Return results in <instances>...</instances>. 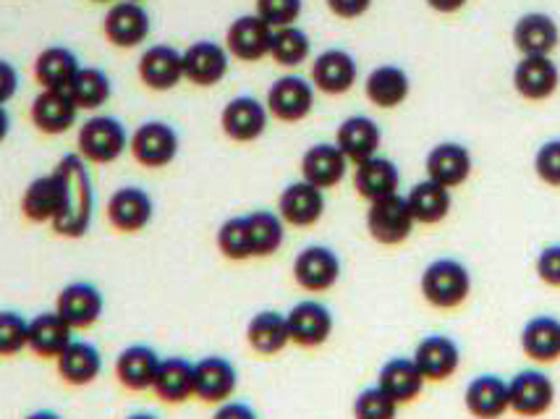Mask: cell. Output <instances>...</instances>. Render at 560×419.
I'll use <instances>...</instances> for the list:
<instances>
[{
	"instance_id": "obj_1",
	"label": "cell",
	"mask_w": 560,
	"mask_h": 419,
	"mask_svg": "<svg viewBox=\"0 0 560 419\" xmlns=\"http://www.w3.org/2000/svg\"><path fill=\"white\" fill-rule=\"evenodd\" d=\"M56 171L63 182V208L52 223V231L63 238H82L90 234L95 221V184L90 168L79 152H71L58 161Z\"/></svg>"
},
{
	"instance_id": "obj_2",
	"label": "cell",
	"mask_w": 560,
	"mask_h": 419,
	"mask_svg": "<svg viewBox=\"0 0 560 419\" xmlns=\"http://www.w3.org/2000/svg\"><path fill=\"white\" fill-rule=\"evenodd\" d=\"M419 291L424 302L435 310H456L471 294V272L462 259H432L419 278Z\"/></svg>"
},
{
	"instance_id": "obj_3",
	"label": "cell",
	"mask_w": 560,
	"mask_h": 419,
	"mask_svg": "<svg viewBox=\"0 0 560 419\" xmlns=\"http://www.w3.org/2000/svg\"><path fill=\"white\" fill-rule=\"evenodd\" d=\"M79 155L86 163L95 165H110L129 150L131 135L126 129L121 118L116 116H92L79 126L77 135Z\"/></svg>"
},
{
	"instance_id": "obj_4",
	"label": "cell",
	"mask_w": 560,
	"mask_h": 419,
	"mask_svg": "<svg viewBox=\"0 0 560 419\" xmlns=\"http://www.w3.org/2000/svg\"><path fill=\"white\" fill-rule=\"evenodd\" d=\"M291 272L299 289L310 291V294H323L341 281L343 265L338 252L328 244H310L293 257Z\"/></svg>"
},
{
	"instance_id": "obj_5",
	"label": "cell",
	"mask_w": 560,
	"mask_h": 419,
	"mask_svg": "<svg viewBox=\"0 0 560 419\" xmlns=\"http://www.w3.org/2000/svg\"><path fill=\"white\" fill-rule=\"evenodd\" d=\"M415 216H411L406 197L393 195L385 199H375L366 210V231L383 247H398L406 238L415 234Z\"/></svg>"
},
{
	"instance_id": "obj_6",
	"label": "cell",
	"mask_w": 560,
	"mask_h": 419,
	"mask_svg": "<svg viewBox=\"0 0 560 419\" xmlns=\"http://www.w3.org/2000/svg\"><path fill=\"white\" fill-rule=\"evenodd\" d=\"M552 404H556V383L545 370H522L509 381V407L513 415L537 419L548 415Z\"/></svg>"
},
{
	"instance_id": "obj_7",
	"label": "cell",
	"mask_w": 560,
	"mask_h": 419,
	"mask_svg": "<svg viewBox=\"0 0 560 419\" xmlns=\"http://www.w3.org/2000/svg\"><path fill=\"white\" fill-rule=\"evenodd\" d=\"M129 150L135 155V161L144 165V168H168L178 158L182 139H178V131L171 124L144 121L131 135Z\"/></svg>"
},
{
	"instance_id": "obj_8",
	"label": "cell",
	"mask_w": 560,
	"mask_h": 419,
	"mask_svg": "<svg viewBox=\"0 0 560 419\" xmlns=\"http://www.w3.org/2000/svg\"><path fill=\"white\" fill-rule=\"evenodd\" d=\"M268 105L270 116L283 124H299L315 110V84L312 79H304L299 74H285L276 79L268 90Z\"/></svg>"
},
{
	"instance_id": "obj_9",
	"label": "cell",
	"mask_w": 560,
	"mask_h": 419,
	"mask_svg": "<svg viewBox=\"0 0 560 419\" xmlns=\"http://www.w3.org/2000/svg\"><path fill=\"white\" fill-rule=\"evenodd\" d=\"M270 110L262 100L252 95H238L225 103L223 113H220V129L231 142L249 144L257 142L259 137L268 131Z\"/></svg>"
},
{
	"instance_id": "obj_10",
	"label": "cell",
	"mask_w": 560,
	"mask_h": 419,
	"mask_svg": "<svg viewBox=\"0 0 560 419\" xmlns=\"http://www.w3.org/2000/svg\"><path fill=\"white\" fill-rule=\"evenodd\" d=\"M103 32L110 45L121 50L139 48L152 32L150 11L135 0H116L103 19Z\"/></svg>"
},
{
	"instance_id": "obj_11",
	"label": "cell",
	"mask_w": 560,
	"mask_h": 419,
	"mask_svg": "<svg viewBox=\"0 0 560 419\" xmlns=\"http://www.w3.org/2000/svg\"><path fill=\"white\" fill-rule=\"evenodd\" d=\"M108 223L121 234H139L155 218V199L142 186H118L105 205Z\"/></svg>"
},
{
	"instance_id": "obj_12",
	"label": "cell",
	"mask_w": 560,
	"mask_h": 419,
	"mask_svg": "<svg viewBox=\"0 0 560 419\" xmlns=\"http://www.w3.org/2000/svg\"><path fill=\"white\" fill-rule=\"evenodd\" d=\"M289 321L291 344L302 346V349H317V346L328 344L336 328V317L328 304L317 302V299H302L285 312Z\"/></svg>"
},
{
	"instance_id": "obj_13",
	"label": "cell",
	"mask_w": 560,
	"mask_h": 419,
	"mask_svg": "<svg viewBox=\"0 0 560 419\" xmlns=\"http://www.w3.org/2000/svg\"><path fill=\"white\" fill-rule=\"evenodd\" d=\"M272 32L257 13H244V16L233 19L229 32H225V50L231 58H238L244 63H257L270 56Z\"/></svg>"
},
{
	"instance_id": "obj_14",
	"label": "cell",
	"mask_w": 560,
	"mask_h": 419,
	"mask_svg": "<svg viewBox=\"0 0 560 419\" xmlns=\"http://www.w3.org/2000/svg\"><path fill=\"white\" fill-rule=\"evenodd\" d=\"M56 312L73 330L92 328L105 312V296L95 283L73 281L63 286L56 299Z\"/></svg>"
},
{
	"instance_id": "obj_15",
	"label": "cell",
	"mask_w": 560,
	"mask_h": 419,
	"mask_svg": "<svg viewBox=\"0 0 560 419\" xmlns=\"http://www.w3.org/2000/svg\"><path fill=\"white\" fill-rule=\"evenodd\" d=\"M231 53L215 39H197L184 50V79L195 86H215L229 77Z\"/></svg>"
},
{
	"instance_id": "obj_16",
	"label": "cell",
	"mask_w": 560,
	"mask_h": 419,
	"mask_svg": "<svg viewBox=\"0 0 560 419\" xmlns=\"http://www.w3.org/2000/svg\"><path fill=\"white\" fill-rule=\"evenodd\" d=\"M325 191L312 186L304 178L293 182L280 191L278 197V216L283 218L285 225H293V229H310L323 221L325 216Z\"/></svg>"
},
{
	"instance_id": "obj_17",
	"label": "cell",
	"mask_w": 560,
	"mask_h": 419,
	"mask_svg": "<svg viewBox=\"0 0 560 419\" xmlns=\"http://www.w3.org/2000/svg\"><path fill=\"white\" fill-rule=\"evenodd\" d=\"M137 71L147 90L171 92L184 82V53L173 45H150L139 56Z\"/></svg>"
},
{
	"instance_id": "obj_18",
	"label": "cell",
	"mask_w": 560,
	"mask_h": 419,
	"mask_svg": "<svg viewBox=\"0 0 560 419\" xmlns=\"http://www.w3.org/2000/svg\"><path fill=\"white\" fill-rule=\"evenodd\" d=\"M411 359H415L427 383H443L462 368V349H458V344L451 336L432 334L417 344Z\"/></svg>"
},
{
	"instance_id": "obj_19",
	"label": "cell",
	"mask_w": 560,
	"mask_h": 419,
	"mask_svg": "<svg viewBox=\"0 0 560 419\" xmlns=\"http://www.w3.org/2000/svg\"><path fill=\"white\" fill-rule=\"evenodd\" d=\"M238 370L231 359L210 354L195 362V398L205 404H223L236 394Z\"/></svg>"
},
{
	"instance_id": "obj_20",
	"label": "cell",
	"mask_w": 560,
	"mask_h": 419,
	"mask_svg": "<svg viewBox=\"0 0 560 419\" xmlns=\"http://www.w3.org/2000/svg\"><path fill=\"white\" fill-rule=\"evenodd\" d=\"M424 171L430 182L443 184L445 189H458L469 182L475 161H471L469 148H464L462 142H440L427 152Z\"/></svg>"
},
{
	"instance_id": "obj_21",
	"label": "cell",
	"mask_w": 560,
	"mask_h": 419,
	"mask_svg": "<svg viewBox=\"0 0 560 419\" xmlns=\"http://www.w3.org/2000/svg\"><path fill=\"white\" fill-rule=\"evenodd\" d=\"M359 79V63L349 50L328 48L312 63V84L325 95H346Z\"/></svg>"
},
{
	"instance_id": "obj_22",
	"label": "cell",
	"mask_w": 560,
	"mask_h": 419,
	"mask_svg": "<svg viewBox=\"0 0 560 419\" xmlns=\"http://www.w3.org/2000/svg\"><path fill=\"white\" fill-rule=\"evenodd\" d=\"M79 105L73 103L69 90H43L32 100V124L37 126V131L48 137L66 135L71 126L79 121Z\"/></svg>"
},
{
	"instance_id": "obj_23",
	"label": "cell",
	"mask_w": 560,
	"mask_h": 419,
	"mask_svg": "<svg viewBox=\"0 0 560 419\" xmlns=\"http://www.w3.org/2000/svg\"><path fill=\"white\" fill-rule=\"evenodd\" d=\"M558 86L560 71L550 56H522V61L513 69V90L532 103L552 97Z\"/></svg>"
},
{
	"instance_id": "obj_24",
	"label": "cell",
	"mask_w": 560,
	"mask_h": 419,
	"mask_svg": "<svg viewBox=\"0 0 560 419\" xmlns=\"http://www.w3.org/2000/svg\"><path fill=\"white\" fill-rule=\"evenodd\" d=\"M464 407L475 419H500L509 407V381L492 372L471 377L464 388Z\"/></svg>"
},
{
	"instance_id": "obj_25",
	"label": "cell",
	"mask_w": 560,
	"mask_h": 419,
	"mask_svg": "<svg viewBox=\"0 0 560 419\" xmlns=\"http://www.w3.org/2000/svg\"><path fill=\"white\" fill-rule=\"evenodd\" d=\"M63 208V182L52 168L45 176L32 178L22 195V212L32 223H56Z\"/></svg>"
},
{
	"instance_id": "obj_26",
	"label": "cell",
	"mask_w": 560,
	"mask_h": 419,
	"mask_svg": "<svg viewBox=\"0 0 560 419\" xmlns=\"http://www.w3.org/2000/svg\"><path fill=\"white\" fill-rule=\"evenodd\" d=\"M349 173V161L336 142H317L302 155V178L317 189H336Z\"/></svg>"
},
{
	"instance_id": "obj_27",
	"label": "cell",
	"mask_w": 560,
	"mask_h": 419,
	"mask_svg": "<svg viewBox=\"0 0 560 419\" xmlns=\"http://www.w3.org/2000/svg\"><path fill=\"white\" fill-rule=\"evenodd\" d=\"M160 362H163V357H160L152 346L147 344L126 346L121 354L116 357L118 383H121L126 391H135V394L152 391Z\"/></svg>"
},
{
	"instance_id": "obj_28",
	"label": "cell",
	"mask_w": 560,
	"mask_h": 419,
	"mask_svg": "<svg viewBox=\"0 0 560 419\" xmlns=\"http://www.w3.org/2000/svg\"><path fill=\"white\" fill-rule=\"evenodd\" d=\"M336 144L346 155V161L357 165L377 155L380 144H383V131H380L375 118L349 116L341 126H338Z\"/></svg>"
},
{
	"instance_id": "obj_29",
	"label": "cell",
	"mask_w": 560,
	"mask_h": 419,
	"mask_svg": "<svg viewBox=\"0 0 560 419\" xmlns=\"http://www.w3.org/2000/svg\"><path fill=\"white\" fill-rule=\"evenodd\" d=\"M560 43V30L550 13L532 11L524 13L513 24V45L522 56H550Z\"/></svg>"
},
{
	"instance_id": "obj_30",
	"label": "cell",
	"mask_w": 560,
	"mask_h": 419,
	"mask_svg": "<svg viewBox=\"0 0 560 419\" xmlns=\"http://www.w3.org/2000/svg\"><path fill=\"white\" fill-rule=\"evenodd\" d=\"M353 189L366 202L393 197L401 189V171L388 158L375 155L370 161L357 163V168H353Z\"/></svg>"
},
{
	"instance_id": "obj_31",
	"label": "cell",
	"mask_w": 560,
	"mask_h": 419,
	"mask_svg": "<svg viewBox=\"0 0 560 419\" xmlns=\"http://www.w3.org/2000/svg\"><path fill=\"white\" fill-rule=\"evenodd\" d=\"M364 95L372 105L383 110H393L398 105H404L411 95V79L401 66L396 63H383L377 69H372L366 74L364 82Z\"/></svg>"
},
{
	"instance_id": "obj_32",
	"label": "cell",
	"mask_w": 560,
	"mask_h": 419,
	"mask_svg": "<svg viewBox=\"0 0 560 419\" xmlns=\"http://www.w3.org/2000/svg\"><path fill=\"white\" fill-rule=\"evenodd\" d=\"M424 383V375L419 372L411 357H393L377 372V385L398 404V407H401V404L417 401V398L422 396Z\"/></svg>"
},
{
	"instance_id": "obj_33",
	"label": "cell",
	"mask_w": 560,
	"mask_h": 419,
	"mask_svg": "<svg viewBox=\"0 0 560 419\" xmlns=\"http://www.w3.org/2000/svg\"><path fill=\"white\" fill-rule=\"evenodd\" d=\"M56 368L63 383L73 385V388H84V385L95 383L103 372V354L95 344L73 338L63 349V354L56 359Z\"/></svg>"
},
{
	"instance_id": "obj_34",
	"label": "cell",
	"mask_w": 560,
	"mask_h": 419,
	"mask_svg": "<svg viewBox=\"0 0 560 419\" xmlns=\"http://www.w3.org/2000/svg\"><path fill=\"white\" fill-rule=\"evenodd\" d=\"M246 344L252 346V351L262 357L280 354L291 344L285 312L259 310L257 315H252V321L246 323Z\"/></svg>"
},
{
	"instance_id": "obj_35",
	"label": "cell",
	"mask_w": 560,
	"mask_h": 419,
	"mask_svg": "<svg viewBox=\"0 0 560 419\" xmlns=\"http://www.w3.org/2000/svg\"><path fill=\"white\" fill-rule=\"evenodd\" d=\"M73 341V328L58 315L56 310L39 312L30 321V346L32 354L43 359H58L63 349Z\"/></svg>"
},
{
	"instance_id": "obj_36",
	"label": "cell",
	"mask_w": 560,
	"mask_h": 419,
	"mask_svg": "<svg viewBox=\"0 0 560 419\" xmlns=\"http://www.w3.org/2000/svg\"><path fill=\"white\" fill-rule=\"evenodd\" d=\"M522 351L532 362L550 364L560 359V321L556 315H535L532 321L524 323Z\"/></svg>"
},
{
	"instance_id": "obj_37",
	"label": "cell",
	"mask_w": 560,
	"mask_h": 419,
	"mask_svg": "<svg viewBox=\"0 0 560 419\" xmlns=\"http://www.w3.org/2000/svg\"><path fill=\"white\" fill-rule=\"evenodd\" d=\"M79 71V56L66 45H50L35 58V79L43 90H69Z\"/></svg>"
},
{
	"instance_id": "obj_38",
	"label": "cell",
	"mask_w": 560,
	"mask_h": 419,
	"mask_svg": "<svg viewBox=\"0 0 560 419\" xmlns=\"http://www.w3.org/2000/svg\"><path fill=\"white\" fill-rule=\"evenodd\" d=\"M152 391L165 404L189 401L195 396V362L184 357H165L158 368Z\"/></svg>"
},
{
	"instance_id": "obj_39",
	"label": "cell",
	"mask_w": 560,
	"mask_h": 419,
	"mask_svg": "<svg viewBox=\"0 0 560 419\" xmlns=\"http://www.w3.org/2000/svg\"><path fill=\"white\" fill-rule=\"evenodd\" d=\"M406 205H409L411 216H415L417 223L438 225L451 216L453 197H451V189H445L443 184L422 178V182L409 189V195H406Z\"/></svg>"
},
{
	"instance_id": "obj_40",
	"label": "cell",
	"mask_w": 560,
	"mask_h": 419,
	"mask_svg": "<svg viewBox=\"0 0 560 419\" xmlns=\"http://www.w3.org/2000/svg\"><path fill=\"white\" fill-rule=\"evenodd\" d=\"M252 238V257H272L285 244V223L278 212L255 210L246 216Z\"/></svg>"
},
{
	"instance_id": "obj_41",
	"label": "cell",
	"mask_w": 560,
	"mask_h": 419,
	"mask_svg": "<svg viewBox=\"0 0 560 419\" xmlns=\"http://www.w3.org/2000/svg\"><path fill=\"white\" fill-rule=\"evenodd\" d=\"M69 95L79 105V110H97L108 105V100L113 97V82L103 69L82 66V71H79L69 86Z\"/></svg>"
},
{
	"instance_id": "obj_42",
	"label": "cell",
	"mask_w": 560,
	"mask_h": 419,
	"mask_svg": "<svg viewBox=\"0 0 560 419\" xmlns=\"http://www.w3.org/2000/svg\"><path fill=\"white\" fill-rule=\"evenodd\" d=\"M312 56V39L302 26H283V30L272 32V45H270V58L283 69H296L310 61Z\"/></svg>"
},
{
	"instance_id": "obj_43",
	"label": "cell",
	"mask_w": 560,
	"mask_h": 419,
	"mask_svg": "<svg viewBox=\"0 0 560 419\" xmlns=\"http://www.w3.org/2000/svg\"><path fill=\"white\" fill-rule=\"evenodd\" d=\"M215 244L220 255L225 259H233V263L252 259V238H249V225H246V216H233L229 221L220 223Z\"/></svg>"
},
{
	"instance_id": "obj_44",
	"label": "cell",
	"mask_w": 560,
	"mask_h": 419,
	"mask_svg": "<svg viewBox=\"0 0 560 419\" xmlns=\"http://www.w3.org/2000/svg\"><path fill=\"white\" fill-rule=\"evenodd\" d=\"M30 346V321L16 310H0V359L16 357Z\"/></svg>"
},
{
	"instance_id": "obj_45",
	"label": "cell",
	"mask_w": 560,
	"mask_h": 419,
	"mask_svg": "<svg viewBox=\"0 0 560 419\" xmlns=\"http://www.w3.org/2000/svg\"><path fill=\"white\" fill-rule=\"evenodd\" d=\"M398 404L380 385L362 388L353 398V419H396Z\"/></svg>"
},
{
	"instance_id": "obj_46",
	"label": "cell",
	"mask_w": 560,
	"mask_h": 419,
	"mask_svg": "<svg viewBox=\"0 0 560 419\" xmlns=\"http://www.w3.org/2000/svg\"><path fill=\"white\" fill-rule=\"evenodd\" d=\"M304 0H255V13L270 30H283L299 22Z\"/></svg>"
},
{
	"instance_id": "obj_47",
	"label": "cell",
	"mask_w": 560,
	"mask_h": 419,
	"mask_svg": "<svg viewBox=\"0 0 560 419\" xmlns=\"http://www.w3.org/2000/svg\"><path fill=\"white\" fill-rule=\"evenodd\" d=\"M535 173L542 184L560 189V139H550L537 150Z\"/></svg>"
},
{
	"instance_id": "obj_48",
	"label": "cell",
	"mask_w": 560,
	"mask_h": 419,
	"mask_svg": "<svg viewBox=\"0 0 560 419\" xmlns=\"http://www.w3.org/2000/svg\"><path fill=\"white\" fill-rule=\"evenodd\" d=\"M535 270L539 281L552 286V289H560V244H548L537 255Z\"/></svg>"
},
{
	"instance_id": "obj_49",
	"label": "cell",
	"mask_w": 560,
	"mask_h": 419,
	"mask_svg": "<svg viewBox=\"0 0 560 419\" xmlns=\"http://www.w3.org/2000/svg\"><path fill=\"white\" fill-rule=\"evenodd\" d=\"M372 3H375V0H325V5H328L332 16L346 19V22L364 16V13L372 9Z\"/></svg>"
},
{
	"instance_id": "obj_50",
	"label": "cell",
	"mask_w": 560,
	"mask_h": 419,
	"mask_svg": "<svg viewBox=\"0 0 560 419\" xmlns=\"http://www.w3.org/2000/svg\"><path fill=\"white\" fill-rule=\"evenodd\" d=\"M19 86H22V77H19L16 66L0 58V105H9L16 97Z\"/></svg>"
},
{
	"instance_id": "obj_51",
	"label": "cell",
	"mask_w": 560,
	"mask_h": 419,
	"mask_svg": "<svg viewBox=\"0 0 560 419\" xmlns=\"http://www.w3.org/2000/svg\"><path fill=\"white\" fill-rule=\"evenodd\" d=\"M212 419H259V415L246 401H233V398H229V401L218 404Z\"/></svg>"
},
{
	"instance_id": "obj_52",
	"label": "cell",
	"mask_w": 560,
	"mask_h": 419,
	"mask_svg": "<svg viewBox=\"0 0 560 419\" xmlns=\"http://www.w3.org/2000/svg\"><path fill=\"white\" fill-rule=\"evenodd\" d=\"M424 3L438 13H458L469 0H424Z\"/></svg>"
},
{
	"instance_id": "obj_53",
	"label": "cell",
	"mask_w": 560,
	"mask_h": 419,
	"mask_svg": "<svg viewBox=\"0 0 560 419\" xmlns=\"http://www.w3.org/2000/svg\"><path fill=\"white\" fill-rule=\"evenodd\" d=\"M9 135H11V113L5 105H0V144L9 139Z\"/></svg>"
},
{
	"instance_id": "obj_54",
	"label": "cell",
	"mask_w": 560,
	"mask_h": 419,
	"mask_svg": "<svg viewBox=\"0 0 560 419\" xmlns=\"http://www.w3.org/2000/svg\"><path fill=\"white\" fill-rule=\"evenodd\" d=\"M24 419H63V417L52 409H37V411H32V415H26Z\"/></svg>"
},
{
	"instance_id": "obj_55",
	"label": "cell",
	"mask_w": 560,
	"mask_h": 419,
	"mask_svg": "<svg viewBox=\"0 0 560 419\" xmlns=\"http://www.w3.org/2000/svg\"><path fill=\"white\" fill-rule=\"evenodd\" d=\"M126 419H160V417L152 415V411H135V415H129Z\"/></svg>"
},
{
	"instance_id": "obj_56",
	"label": "cell",
	"mask_w": 560,
	"mask_h": 419,
	"mask_svg": "<svg viewBox=\"0 0 560 419\" xmlns=\"http://www.w3.org/2000/svg\"><path fill=\"white\" fill-rule=\"evenodd\" d=\"M92 3H108V0H92Z\"/></svg>"
},
{
	"instance_id": "obj_57",
	"label": "cell",
	"mask_w": 560,
	"mask_h": 419,
	"mask_svg": "<svg viewBox=\"0 0 560 419\" xmlns=\"http://www.w3.org/2000/svg\"><path fill=\"white\" fill-rule=\"evenodd\" d=\"M135 3H142V0H135Z\"/></svg>"
}]
</instances>
